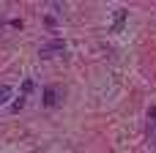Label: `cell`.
<instances>
[{
	"label": "cell",
	"instance_id": "cell-1",
	"mask_svg": "<svg viewBox=\"0 0 156 153\" xmlns=\"http://www.w3.org/2000/svg\"><path fill=\"white\" fill-rule=\"evenodd\" d=\"M58 52H66V41H63V38H52V41L41 44V49H38L41 57H52V55H58Z\"/></svg>",
	"mask_w": 156,
	"mask_h": 153
},
{
	"label": "cell",
	"instance_id": "cell-2",
	"mask_svg": "<svg viewBox=\"0 0 156 153\" xmlns=\"http://www.w3.org/2000/svg\"><path fill=\"white\" fill-rule=\"evenodd\" d=\"M41 104H44V107H58V104H60V90H58L55 85L44 88V99H41Z\"/></svg>",
	"mask_w": 156,
	"mask_h": 153
},
{
	"label": "cell",
	"instance_id": "cell-3",
	"mask_svg": "<svg viewBox=\"0 0 156 153\" xmlns=\"http://www.w3.org/2000/svg\"><path fill=\"white\" fill-rule=\"evenodd\" d=\"M148 145L156 148V115H148Z\"/></svg>",
	"mask_w": 156,
	"mask_h": 153
},
{
	"label": "cell",
	"instance_id": "cell-4",
	"mask_svg": "<svg viewBox=\"0 0 156 153\" xmlns=\"http://www.w3.org/2000/svg\"><path fill=\"white\" fill-rule=\"evenodd\" d=\"M126 14H129V11H123V8L115 14V22H112V33H118V30L123 27V22H126Z\"/></svg>",
	"mask_w": 156,
	"mask_h": 153
},
{
	"label": "cell",
	"instance_id": "cell-5",
	"mask_svg": "<svg viewBox=\"0 0 156 153\" xmlns=\"http://www.w3.org/2000/svg\"><path fill=\"white\" fill-rule=\"evenodd\" d=\"M11 93H14V88H11V85H0V107L11 99Z\"/></svg>",
	"mask_w": 156,
	"mask_h": 153
},
{
	"label": "cell",
	"instance_id": "cell-6",
	"mask_svg": "<svg viewBox=\"0 0 156 153\" xmlns=\"http://www.w3.org/2000/svg\"><path fill=\"white\" fill-rule=\"evenodd\" d=\"M33 93V79H25L22 82V96H30Z\"/></svg>",
	"mask_w": 156,
	"mask_h": 153
},
{
	"label": "cell",
	"instance_id": "cell-7",
	"mask_svg": "<svg viewBox=\"0 0 156 153\" xmlns=\"http://www.w3.org/2000/svg\"><path fill=\"white\" fill-rule=\"evenodd\" d=\"M22 107H25V96H19V99H16L14 104H11V110H14V112H19Z\"/></svg>",
	"mask_w": 156,
	"mask_h": 153
}]
</instances>
